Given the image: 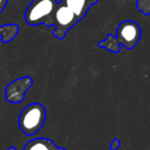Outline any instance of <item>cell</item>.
I'll use <instances>...</instances> for the list:
<instances>
[{"label":"cell","instance_id":"3957f363","mask_svg":"<svg viewBox=\"0 0 150 150\" xmlns=\"http://www.w3.org/2000/svg\"><path fill=\"white\" fill-rule=\"evenodd\" d=\"M78 22L79 19L69 7H67L61 1L58 3V6L52 18V26L54 27V35L60 40L64 39L67 32L72 29Z\"/></svg>","mask_w":150,"mask_h":150},{"label":"cell","instance_id":"7a4b0ae2","mask_svg":"<svg viewBox=\"0 0 150 150\" xmlns=\"http://www.w3.org/2000/svg\"><path fill=\"white\" fill-rule=\"evenodd\" d=\"M46 109L40 103H33L23 109L19 117V127L27 136H34L43 127Z\"/></svg>","mask_w":150,"mask_h":150},{"label":"cell","instance_id":"8992f818","mask_svg":"<svg viewBox=\"0 0 150 150\" xmlns=\"http://www.w3.org/2000/svg\"><path fill=\"white\" fill-rule=\"evenodd\" d=\"M98 1L99 0H62V2L74 13L79 21L86 17L91 7Z\"/></svg>","mask_w":150,"mask_h":150},{"label":"cell","instance_id":"7c38bea8","mask_svg":"<svg viewBox=\"0 0 150 150\" xmlns=\"http://www.w3.org/2000/svg\"><path fill=\"white\" fill-rule=\"evenodd\" d=\"M7 2H8V0H0V13L3 11V9L7 5Z\"/></svg>","mask_w":150,"mask_h":150},{"label":"cell","instance_id":"6da1fadb","mask_svg":"<svg viewBox=\"0 0 150 150\" xmlns=\"http://www.w3.org/2000/svg\"><path fill=\"white\" fill-rule=\"evenodd\" d=\"M57 0H32L25 11V21L30 26H52V18L58 6Z\"/></svg>","mask_w":150,"mask_h":150},{"label":"cell","instance_id":"4fadbf2b","mask_svg":"<svg viewBox=\"0 0 150 150\" xmlns=\"http://www.w3.org/2000/svg\"><path fill=\"white\" fill-rule=\"evenodd\" d=\"M8 150H17V149H16V148L15 147H11V148H9V149Z\"/></svg>","mask_w":150,"mask_h":150},{"label":"cell","instance_id":"9c48e42d","mask_svg":"<svg viewBox=\"0 0 150 150\" xmlns=\"http://www.w3.org/2000/svg\"><path fill=\"white\" fill-rule=\"evenodd\" d=\"M99 46L103 48H106L107 50L113 52V54H118L120 52V44L118 43V41L116 40L114 35L112 34H108L106 37V39L103 41L99 42Z\"/></svg>","mask_w":150,"mask_h":150},{"label":"cell","instance_id":"30bf717a","mask_svg":"<svg viewBox=\"0 0 150 150\" xmlns=\"http://www.w3.org/2000/svg\"><path fill=\"white\" fill-rule=\"evenodd\" d=\"M137 7L143 15L150 16V0H136Z\"/></svg>","mask_w":150,"mask_h":150},{"label":"cell","instance_id":"ba28073f","mask_svg":"<svg viewBox=\"0 0 150 150\" xmlns=\"http://www.w3.org/2000/svg\"><path fill=\"white\" fill-rule=\"evenodd\" d=\"M19 32V26L16 24H8V25H3L0 27V36L2 38V42L6 43L9 42L18 35Z\"/></svg>","mask_w":150,"mask_h":150},{"label":"cell","instance_id":"277c9868","mask_svg":"<svg viewBox=\"0 0 150 150\" xmlns=\"http://www.w3.org/2000/svg\"><path fill=\"white\" fill-rule=\"evenodd\" d=\"M142 30L138 23L134 21H123L117 26L115 38L120 45L127 50H132L141 39Z\"/></svg>","mask_w":150,"mask_h":150},{"label":"cell","instance_id":"5b68a950","mask_svg":"<svg viewBox=\"0 0 150 150\" xmlns=\"http://www.w3.org/2000/svg\"><path fill=\"white\" fill-rule=\"evenodd\" d=\"M33 84V79L30 76L13 80L5 88V98L9 103H21L25 99V94Z\"/></svg>","mask_w":150,"mask_h":150},{"label":"cell","instance_id":"52a82bcc","mask_svg":"<svg viewBox=\"0 0 150 150\" xmlns=\"http://www.w3.org/2000/svg\"><path fill=\"white\" fill-rule=\"evenodd\" d=\"M23 150H67L63 147H59L54 141L46 138H36L29 141L25 145Z\"/></svg>","mask_w":150,"mask_h":150},{"label":"cell","instance_id":"8fae6325","mask_svg":"<svg viewBox=\"0 0 150 150\" xmlns=\"http://www.w3.org/2000/svg\"><path fill=\"white\" fill-rule=\"evenodd\" d=\"M119 147H120V140L113 139L110 144V150H117Z\"/></svg>","mask_w":150,"mask_h":150}]
</instances>
